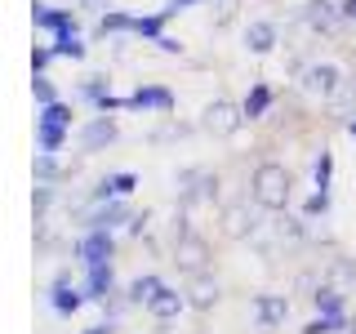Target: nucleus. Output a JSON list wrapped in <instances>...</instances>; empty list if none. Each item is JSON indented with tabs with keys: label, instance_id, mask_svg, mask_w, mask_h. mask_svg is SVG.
Returning <instances> with one entry per match:
<instances>
[{
	"label": "nucleus",
	"instance_id": "nucleus-32",
	"mask_svg": "<svg viewBox=\"0 0 356 334\" xmlns=\"http://www.w3.org/2000/svg\"><path fill=\"white\" fill-rule=\"evenodd\" d=\"M85 98H89V103L107 98V76H89V81H85Z\"/></svg>",
	"mask_w": 356,
	"mask_h": 334
},
{
	"label": "nucleus",
	"instance_id": "nucleus-13",
	"mask_svg": "<svg viewBox=\"0 0 356 334\" xmlns=\"http://www.w3.org/2000/svg\"><path fill=\"white\" fill-rule=\"evenodd\" d=\"M31 22L44 27V31H54V36H58V31H76V18L67 14V9H49L44 0H31Z\"/></svg>",
	"mask_w": 356,
	"mask_h": 334
},
{
	"label": "nucleus",
	"instance_id": "nucleus-35",
	"mask_svg": "<svg viewBox=\"0 0 356 334\" xmlns=\"http://www.w3.org/2000/svg\"><path fill=\"white\" fill-rule=\"evenodd\" d=\"M232 14H236V0H214V22H218V27L232 22Z\"/></svg>",
	"mask_w": 356,
	"mask_h": 334
},
{
	"label": "nucleus",
	"instance_id": "nucleus-27",
	"mask_svg": "<svg viewBox=\"0 0 356 334\" xmlns=\"http://www.w3.org/2000/svg\"><path fill=\"white\" fill-rule=\"evenodd\" d=\"M161 285H165L161 276H138V281H129V303H143V308H147V299H152Z\"/></svg>",
	"mask_w": 356,
	"mask_h": 334
},
{
	"label": "nucleus",
	"instance_id": "nucleus-40",
	"mask_svg": "<svg viewBox=\"0 0 356 334\" xmlns=\"http://www.w3.org/2000/svg\"><path fill=\"white\" fill-rule=\"evenodd\" d=\"M348 134H352V138H356V116H352V120H348Z\"/></svg>",
	"mask_w": 356,
	"mask_h": 334
},
{
	"label": "nucleus",
	"instance_id": "nucleus-37",
	"mask_svg": "<svg viewBox=\"0 0 356 334\" xmlns=\"http://www.w3.org/2000/svg\"><path fill=\"white\" fill-rule=\"evenodd\" d=\"M187 5H200V0H170V9H174V14H183Z\"/></svg>",
	"mask_w": 356,
	"mask_h": 334
},
{
	"label": "nucleus",
	"instance_id": "nucleus-2",
	"mask_svg": "<svg viewBox=\"0 0 356 334\" xmlns=\"http://www.w3.org/2000/svg\"><path fill=\"white\" fill-rule=\"evenodd\" d=\"M67 134H72V103H44L36 111V143L40 152H63Z\"/></svg>",
	"mask_w": 356,
	"mask_h": 334
},
{
	"label": "nucleus",
	"instance_id": "nucleus-26",
	"mask_svg": "<svg viewBox=\"0 0 356 334\" xmlns=\"http://www.w3.org/2000/svg\"><path fill=\"white\" fill-rule=\"evenodd\" d=\"M31 98H36V107H44V103H58V85H54L44 72H31Z\"/></svg>",
	"mask_w": 356,
	"mask_h": 334
},
{
	"label": "nucleus",
	"instance_id": "nucleus-11",
	"mask_svg": "<svg viewBox=\"0 0 356 334\" xmlns=\"http://www.w3.org/2000/svg\"><path fill=\"white\" fill-rule=\"evenodd\" d=\"M85 303H89L85 289H76V285H67V281H54V289H49V308L58 312V317H76Z\"/></svg>",
	"mask_w": 356,
	"mask_h": 334
},
{
	"label": "nucleus",
	"instance_id": "nucleus-29",
	"mask_svg": "<svg viewBox=\"0 0 356 334\" xmlns=\"http://www.w3.org/2000/svg\"><path fill=\"white\" fill-rule=\"evenodd\" d=\"M31 174H36V183H54V178H58V161H54V152H40L36 165H31Z\"/></svg>",
	"mask_w": 356,
	"mask_h": 334
},
{
	"label": "nucleus",
	"instance_id": "nucleus-16",
	"mask_svg": "<svg viewBox=\"0 0 356 334\" xmlns=\"http://www.w3.org/2000/svg\"><path fill=\"white\" fill-rule=\"evenodd\" d=\"M325 103H330L334 120H352L356 116V81H339V89H334Z\"/></svg>",
	"mask_w": 356,
	"mask_h": 334
},
{
	"label": "nucleus",
	"instance_id": "nucleus-14",
	"mask_svg": "<svg viewBox=\"0 0 356 334\" xmlns=\"http://www.w3.org/2000/svg\"><path fill=\"white\" fill-rule=\"evenodd\" d=\"M250 232H254V214H250V205H227V209H222V237L245 241Z\"/></svg>",
	"mask_w": 356,
	"mask_h": 334
},
{
	"label": "nucleus",
	"instance_id": "nucleus-41",
	"mask_svg": "<svg viewBox=\"0 0 356 334\" xmlns=\"http://www.w3.org/2000/svg\"><path fill=\"white\" fill-rule=\"evenodd\" d=\"M352 334H356V321H352Z\"/></svg>",
	"mask_w": 356,
	"mask_h": 334
},
{
	"label": "nucleus",
	"instance_id": "nucleus-17",
	"mask_svg": "<svg viewBox=\"0 0 356 334\" xmlns=\"http://www.w3.org/2000/svg\"><path fill=\"white\" fill-rule=\"evenodd\" d=\"M85 294L94 299V303H107V294H111V263L85 267Z\"/></svg>",
	"mask_w": 356,
	"mask_h": 334
},
{
	"label": "nucleus",
	"instance_id": "nucleus-4",
	"mask_svg": "<svg viewBox=\"0 0 356 334\" xmlns=\"http://www.w3.org/2000/svg\"><path fill=\"white\" fill-rule=\"evenodd\" d=\"M241 125H245V107L227 103V98H218V103H209V107H205V129H209V134H218V138L236 134Z\"/></svg>",
	"mask_w": 356,
	"mask_h": 334
},
{
	"label": "nucleus",
	"instance_id": "nucleus-34",
	"mask_svg": "<svg viewBox=\"0 0 356 334\" xmlns=\"http://www.w3.org/2000/svg\"><path fill=\"white\" fill-rule=\"evenodd\" d=\"M54 58H58V54H54V45H49V49H31V72H44Z\"/></svg>",
	"mask_w": 356,
	"mask_h": 334
},
{
	"label": "nucleus",
	"instance_id": "nucleus-15",
	"mask_svg": "<svg viewBox=\"0 0 356 334\" xmlns=\"http://www.w3.org/2000/svg\"><path fill=\"white\" fill-rule=\"evenodd\" d=\"M276 40H281L276 22H250V27H245V45H250V54H272Z\"/></svg>",
	"mask_w": 356,
	"mask_h": 334
},
{
	"label": "nucleus",
	"instance_id": "nucleus-12",
	"mask_svg": "<svg viewBox=\"0 0 356 334\" xmlns=\"http://www.w3.org/2000/svg\"><path fill=\"white\" fill-rule=\"evenodd\" d=\"M183 308H187V294H178L174 285H161V289H156V294L147 299V312H152L156 321H174Z\"/></svg>",
	"mask_w": 356,
	"mask_h": 334
},
{
	"label": "nucleus",
	"instance_id": "nucleus-1",
	"mask_svg": "<svg viewBox=\"0 0 356 334\" xmlns=\"http://www.w3.org/2000/svg\"><path fill=\"white\" fill-rule=\"evenodd\" d=\"M289 192H294V178H289L285 165L267 161V165H259V170H254L250 196H254V205H259V209H267V214H285Z\"/></svg>",
	"mask_w": 356,
	"mask_h": 334
},
{
	"label": "nucleus",
	"instance_id": "nucleus-22",
	"mask_svg": "<svg viewBox=\"0 0 356 334\" xmlns=\"http://www.w3.org/2000/svg\"><path fill=\"white\" fill-rule=\"evenodd\" d=\"M312 303H316L321 317H343V289H334V285H321L316 294H312Z\"/></svg>",
	"mask_w": 356,
	"mask_h": 334
},
{
	"label": "nucleus",
	"instance_id": "nucleus-8",
	"mask_svg": "<svg viewBox=\"0 0 356 334\" xmlns=\"http://www.w3.org/2000/svg\"><path fill=\"white\" fill-rule=\"evenodd\" d=\"M303 22L312 31H325V36H334L343 22V5H330V0H307L303 5Z\"/></svg>",
	"mask_w": 356,
	"mask_h": 334
},
{
	"label": "nucleus",
	"instance_id": "nucleus-9",
	"mask_svg": "<svg viewBox=\"0 0 356 334\" xmlns=\"http://www.w3.org/2000/svg\"><path fill=\"white\" fill-rule=\"evenodd\" d=\"M107 143H116V120H111L107 111H98V116L85 120V129H81V152H103Z\"/></svg>",
	"mask_w": 356,
	"mask_h": 334
},
{
	"label": "nucleus",
	"instance_id": "nucleus-21",
	"mask_svg": "<svg viewBox=\"0 0 356 334\" xmlns=\"http://www.w3.org/2000/svg\"><path fill=\"white\" fill-rule=\"evenodd\" d=\"M129 218V205H120V196H111L103 209H94V218H89V228H120V223Z\"/></svg>",
	"mask_w": 356,
	"mask_h": 334
},
{
	"label": "nucleus",
	"instance_id": "nucleus-24",
	"mask_svg": "<svg viewBox=\"0 0 356 334\" xmlns=\"http://www.w3.org/2000/svg\"><path fill=\"white\" fill-rule=\"evenodd\" d=\"M241 107H245V120H259V116H263V111H267V107H272V89H267V85L259 81V85H254V89H250V98H245V103H241Z\"/></svg>",
	"mask_w": 356,
	"mask_h": 334
},
{
	"label": "nucleus",
	"instance_id": "nucleus-25",
	"mask_svg": "<svg viewBox=\"0 0 356 334\" xmlns=\"http://www.w3.org/2000/svg\"><path fill=\"white\" fill-rule=\"evenodd\" d=\"M116 31H134V18L125 9H107V14L98 18V36H116Z\"/></svg>",
	"mask_w": 356,
	"mask_h": 334
},
{
	"label": "nucleus",
	"instance_id": "nucleus-7",
	"mask_svg": "<svg viewBox=\"0 0 356 334\" xmlns=\"http://www.w3.org/2000/svg\"><path fill=\"white\" fill-rule=\"evenodd\" d=\"M125 107L129 111H174L178 98L165 85H143V89H134V94L125 98Z\"/></svg>",
	"mask_w": 356,
	"mask_h": 334
},
{
	"label": "nucleus",
	"instance_id": "nucleus-38",
	"mask_svg": "<svg viewBox=\"0 0 356 334\" xmlns=\"http://www.w3.org/2000/svg\"><path fill=\"white\" fill-rule=\"evenodd\" d=\"M343 18H356V0H343Z\"/></svg>",
	"mask_w": 356,
	"mask_h": 334
},
{
	"label": "nucleus",
	"instance_id": "nucleus-23",
	"mask_svg": "<svg viewBox=\"0 0 356 334\" xmlns=\"http://www.w3.org/2000/svg\"><path fill=\"white\" fill-rule=\"evenodd\" d=\"M54 54H58V58H72V63H81L85 58V40L76 36V31H58V36H54Z\"/></svg>",
	"mask_w": 356,
	"mask_h": 334
},
{
	"label": "nucleus",
	"instance_id": "nucleus-5",
	"mask_svg": "<svg viewBox=\"0 0 356 334\" xmlns=\"http://www.w3.org/2000/svg\"><path fill=\"white\" fill-rule=\"evenodd\" d=\"M111 232L107 228H89L81 241H76V254H81V263L85 267H98V263H111Z\"/></svg>",
	"mask_w": 356,
	"mask_h": 334
},
{
	"label": "nucleus",
	"instance_id": "nucleus-19",
	"mask_svg": "<svg viewBox=\"0 0 356 334\" xmlns=\"http://www.w3.org/2000/svg\"><path fill=\"white\" fill-rule=\"evenodd\" d=\"M187 303L192 308H214L218 303V281H209L205 272H196L192 285H187Z\"/></svg>",
	"mask_w": 356,
	"mask_h": 334
},
{
	"label": "nucleus",
	"instance_id": "nucleus-18",
	"mask_svg": "<svg viewBox=\"0 0 356 334\" xmlns=\"http://www.w3.org/2000/svg\"><path fill=\"white\" fill-rule=\"evenodd\" d=\"M134 187H138V174L120 170V174H111V178H103V183L94 187V200H111V196H129Z\"/></svg>",
	"mask_w": 356,
	"mask_h": 334
},
{
	"label": "nucleus",
	"instance_id": "nucleus-33",
	"mask_svg": "<svg viewBox=\"0 0 356 334\" xmlns=\"http://www.w3.org/2000/svg\"><path fill=\"white\" fill-rule=\"evenodd\" d=\"M49 196H54V187H49V183H36V196H31V209H36V218L49 209Z\"/></svg>",
	"mask_w": 356,
	"mask_h": 334
},
{
	"label": "nucleus",
	"instance_id": "nucleus-10",
	"mask_svg": "<svg viewBox=\"0 0 356 334\" xmlns=\"http://www.w3.org/2000/svg\"><path fill=\"white\" fill-rule=\"evenodd\" d=\"M285 317H289V299L285 294H259L254 299V321H259L263 330L285 326Z\"/></svg>",
	"mask_w": 356,
	"mask_h": 334
},
{
	"label": "nucleus",
	"instance_id": "nucleus-20",
	"mask_svg": "<svg viewBox=\"0 0 356 334\" xmlns=\"http://www.w3.org/2000/svg\"><path fill=\"white\" fill-rule=\"evenodd\" d=\"M170 18H174V9H170V5H165L161 14H147V18H134V36H143V40H152V45H156V40L165 36V22H170Z\"/></svg>",
	"mask_w": 356,
	"mask_h": 334
},
{
	"label": "nucleus",
	"instance_id": "nucleus-3",
	"mask_svg": "<svg viewBox=\"0 0 356 334\" xmlns=\"http://www.w3.org/2000/svg\"><path fill=\"white\" fill-rule=\"evenodd\" d=\"M174 263L183 267L187 276L205 272V263H209V241L196 237V232H178V241H174Z\"/></svg>",
	"mask_w": 356,
	"mask_h": 334
},
{
	"label": "nucleus",
	"instance_id": "nucleus-28",
	"mask_svg": "<svg viewBox=\"0 0 356 334\" xmlns=\"http://www.w3.org/2000/svg\"><path fill=\"white\" fill-rule=\"evenodd\" d=\"M325 214H330V187H316L303 205V218H325Z\"/></svg>",
	"mask_w": 356,
	"mask_h": 334
},
{
	"label": "nucleus",
	"instance_id": "nucleus-39",
	"mask_svg": "<svg viewBox=\"0 0 356 334\" xmlns=\"http://www.w3.org/2000/svg\"><path fill=\"white\" fill-rule=\"evenodd\" d=\"M81 334H111V326H89V330H81Z\"/></svg>",
	"mask_w": 356,
	"mask_h": 334
},
{
	"label": "nucleus",
	"instance_id": "nucleus-6",
	"mask_svg": "<svg viewBox=\"0 0 356 334\" xmlns=\"http://www.w3.org/2000/svg\"><path fill=\"white\" fill-rule=\"evenodd\" d=\"M339 81H343L339 67H330V63H307V67H303V81H298V85H303V94H312V98H330L334 89H339Z\"/></svg>",
	"mask_w": 356,
	"mask_h": 334
},
{
	"label": "nucleus",
	"instance_id": "nucleus-31",
	"mask_svg": "<svg viewBox=\"0 0 356 334\" xmlns=\"http://www.w3.org/2000/svg\"><path fill=\"white\" fill-rule=\"evenodd\" d=\"M330 174H334V156H330V152H321V156H316V170H312L316 187H330Z\"/></svg>",
	"mask_w": 356,
	"mask_h": 334
},
{
	"label": "nucleus",
	"instance_id": "nucleus-36",
	"mask_svg": "<svg viewBox=\"0 0 356 334\" xmlns=\"http://www.w3.org/2000/svg\"><path fill=\"white\" fill-rule=\"evenodd\" d=\"M81 9H85V14H98V18H103L107 9H111V0H81Z\"/></svg>",
	"mask_w": 356,
	"mask_h": 334
},
{
	"label": "nucleus",
	"instance_id": "nucleus-30",
	"mask_svg": "<svg viewBox=\"0 0 356 334\" xmlns=\"http://www.w3.org/2000/svg\"><path fill=\"white\" fill-rule=\"evenodd\" d=\"M348 321L343 317H312L307 326H303V334H334V330H343Z\"/></svg>",
	"mask_w": 356,
	"mask_h": 334
}]
</instances>
